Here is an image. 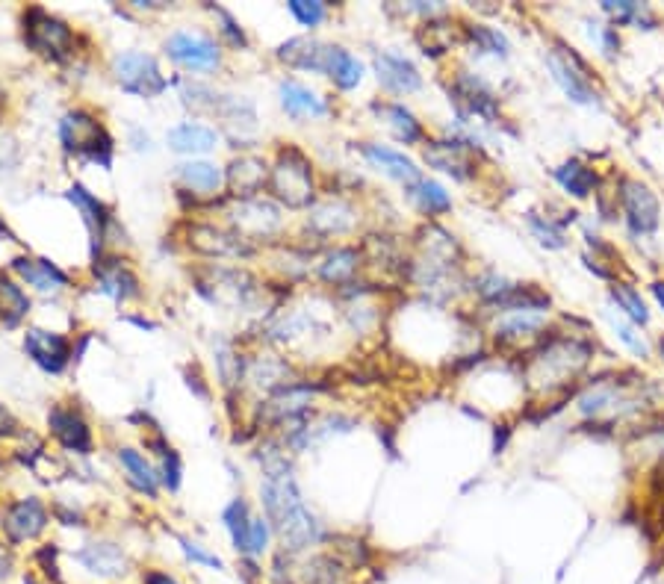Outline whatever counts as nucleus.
I'll list each match as a JSON object with an SVG mask.
<instances>
[{"instance_id": "obj_47", "label": "nucleus", "mask_w": 664, "mask_h": 584, "mask_svg": "<svg viewBox=\"0 0 664 584\" xmlns=\"http://www.w3.org/2000/svg\"><path fill=\"white\" fill-rule=\"evenodd\" d=\"M585 30H588V39L597 45V51H603L605 57H614V54H617V48H620V36H617V27H614V24L585 21Z\"/></svg>"}, {"instance_id": "obj_44", "label": "nucleus", "mask_w": 664, "mask_h": 584, "mask_svg": "<svg viewBox=\"0 0 664 584\" xmlns=\"http://www.w3.org/2000/svg\"><path fill=\"white\" fill-rule=\"evenodd\" d=\"M464 33H467V39L473 42V48H476L479 54H490V57L505 59L508 57V51H511L508 39H505L499 30H493V27L470 24V27H464Z\"/></svg>"}, {"instance_id": "obj_1", "label": "nucleus", "mask_w": 664, "mask_h": 584, "mask_svg": "<svg viewBox=\"0 0 664 584\" xmlns=\"http://www.w3.org/2000/svg\"><path fill=\"white\" fill-rule=\"evenodd\" d=\"M263 472H266V478L260 484V502H263L269 526L284 543V552L296 555L310 546H319L325 540V531H322V523L316 520V514L307 508L290 464L263 469Z\"/></svg>"}, {"instance_id": "obj_40", "label": "nucleus", "mask_w": 664, "mask_h": 584, "mask_svg": "<svg viewBox=\"0 0 664 584\" xmlns=\"http://www.w3.org/2000/svg\"><path fill=\"white\" fill-rule=\"evenodd\" d=\"M27 313H30V298H27V292L0 272V319H3V325L12 328V325H18Z\"/></svg>"}, {"instance_id": "obj_58", "label": "nucleus", "mask_w": 664, "mask_h": 584, "mask_svg": "<svg viewBox=\"0 0 664 584\" xmlns=\"http://www.w3.org/2000/svg\"><path fill=\"white\" fill-rule=\"evenodd\" d=\"M0 236H6V239H12V231H9V228H6V225H3V219H0Z\"/></svg>"}, {"instance_id": "obj_53", "label": "nucleus", "mask_w": 664, "mask_h": 584, "mask_svg": "<svg viewBox=\"0 0 664 584\" xmlns=\"http://www.w3.org/2000/svg\"><path fill=\"white\" fill-rule=\"evenodd\" d=\"M160 461H163V467H160L163 484H166L169 490H178V487H181V458H178V452L169 446V449L160 455Z\"/></svg>"}, {"instance_id": "obj_42", "label": "nucleus", "mask_w": 664, "mask_h": 584, "mask_svg": "<svg viewBox=\"0 0 664 584\" xmlns=\"http://www.w3.org/2000/svg\"><path fill=\"white\" fill-rule=\"evenodd\" d=\"M608 325H611L614 337L623 343V349L632 351L638 360H647V357H650V343L644 340V334L638 331V325H632L626 316H620V313H614V310H608Z\"/></svg>"}, {"instance_id": "obj_24", "label": "nucleus", "mask_w": 664, "mask_h": 584, "mask_svg": "<svg viewBox=\"0 0 664 584\" xmlns=\"http://www.w3.org/2000/svg\"><path fill=\"white\" fill-rule=\"evenodd\" d=\"M95 275H98V290L110 295L113 301H127L139 295V278L121 263V260H98L95 263Z\"/></svg>"}, {"instance_id": "obj_6", "label": "nucleus", "mask_w": 664, "mask_h": 584, "mask_svg": "<svg viewBox=\"0 0 664 584\" xmlns=\"http://www.w3.org/2000/svg\"><path fill=\"white\" fill-rule=\"evenodd\" d=\"M21 24H24L27 48L36 51L39 57L62 62V59H68L74 54V33H71V27L62 18L51 15L48 9H42V6L24 9Z\"/></svg>"}, {"instance_id": "obj_34", "label": "nucleus", "mask_w": 664, "mask_h": 584, "mask_svg": "<svg viewBox=\"0 0 664 584\" xmlns=\"http://www.w3.org/2000/svg\"><path fill=\"white\" fill-rule=\"evenodd\" d=\"M555 183L570 195V198H591L594 195V189L600 186V175H597V169H591V166H585L582 160H567V163H561L555 172Z\"/></svg>"}, {"instance_id": "obj_60", "label": "nucleus", "mask_w": 664, "mask_h": 584, "mask_svg": "<svg viewBox=\"0 0 664 584\" xmlns=\"http://www.w3.org/2000/svg\"><path fill=\"white\" fill-rule=\"evenodd\" d=\"M659 354H662V360H664V334H662V340H659Z\"/></svg>"}, {"instance_id": "obj_25", "label": "nucleus", "mask_w": 664, "mask_h": 584, "mask_svg": "<svg viewBox=\"0 0 664 584\" xmlns=\"http://www.w3.org/2000/svg\"><path fill=\"white\" fill-rule=\"evenodd\" d=\"M166 142H169V148H172L175 154L192 157V154H207V151H213V148L219 145V133H216L213 127H207V124L183 121V124L169 130V139H166Z\"/></svg>"}, {"instance_id": "obj_37", "label": "nucleus", "mask_w": 664, "mask_h": 584, "mask_svg": "<svg viewBox=\"0 0 664 584\" xmlns=\"http://www.w3.org/2000/svg\"><path fill=\"white\" fill-rule=\"evenodd\" d=\"M608 295H611V301L617 304V313L620 316H626L632 325H647L650 322V310H647V301L641 298V292L635 290L632 284H626V281H614L611 284V290H608Z\"/></svg>"}, {"instance_id": "obj_4", "label": "nucleus", "mask_w": 664, "mask_h": 584, "mask_svg": "<svg viewBox=\"0 0 664 584\" xmlns=\"http://www.w3.org/2000/svg\"><path fill=\"white\" fill-rule=\"evenodd\" d=\"M60 142L62 148L74 157L98 163L101 169L113 166V151H116L113 136L89 110H71V113L62 116Z\"/></svg>"}, {"instance_id": "obj_30", "label": "nucleus", "mask_w": 664, "mask_h": 584, "mask_svg": "<svg viewBox=\"0 0 664 584\" xmlns=\"http://www.w3.org/2000/svg\"><path fill=\"white\" fill-rule=\"evenodd\" d=\"M278 95H281V107L293 118H322L328 113L325 98H319L313 89H307L302 83L284 80L278 86Z\"/></svg>"}, {"instance_id": "obj_21", "label": "nucleus", "mask_w": 664, "mask_h": 584, "mask_svg": "<svg viewBox=\"0 0 664 584\" xmlns=\"http://www.w3.org/2000/svg\"><path fill=\"white\" fill-rule=\"evenodd\" d=\"M361 154L372 169H378L381 175L393 177L405 186H414L417 180H423L417 163L411 157H405L402 151H396V148H387V145H378V142H361Z\"/></svg>"}, {"instance_id": "obj_23", "label": "nucleus", "mask_w": 664, "mask_h": 584, "mask_svg": "<svg viewBox=\"0 0 664 584\" xmlns=\"http://www.w3.org/2000/svg\"><path fill=\"white\" fill-rule=\"evenodd\" d=\"M358 225V213L346 201H325L310 210L307 228L319 236H343Z\"/></svg>"}, {"instance_id": "obj_54", "label": "nucleus", "mask_w": 664, "mask_h": 584, "mask_svg": "<svg viewBox=\"0 0 664 584\" xmlns=\"http://www.w3.org/2000/svg\"><path fill=\"white\" fill-rule=\"evenodd\" d=\"M12 434H18V422L9 410L0 405V437H12Z\"/></svg>"}, {"instance_id": "obj_17", "label": "nucleus", "mask_w": 664, "mask_h": 584, "mask_svg": "<svg viewBox=\"0 0 664 584\" xmlns=\"http://www.w3.org/2000/svg\"><path fill=\"white\" fill-rule=\"evenodd\" d=\"M24 351L39 369L51 375H60L71 360V343L57 331H45V328H30L24 334Z\"/></svg>"}, {"instance_id": "obj_8", "label": "nucleus", "mask_w": 664, "mask_h": 584, "mask_svg": "<svg viewBox=\"0 0 664 584\" xmlns=\"http://www.w3.org/2000/svg\"><path fill=\"white\" fill-rule=\"evenodd\" d=\"M113 77L127 95L136 98H157L169 89L166 74L160 71L157 59L142 51H124L113 57Z\"/></svg>"}, {"instance_id": "obj_56", "label": "nucleus", "mask_w": 664, "mask_h": 584, "mask_svg": "<svg viewBox=\"0 0 664 584\" xmlns=\"http://www.w3.org/2000/svg\"><path fill=\"white\" fill-rule=\"evenodd\" d=\"M12 567H15V558H12L9 546H3V543H0V582H6V579H9Z\"/></svg>"}, {"instance_id": "obj_3", "label": "nucleus", "mask_w": 664, "mask_h": 584, "mask_svg": "<svg viewBox=\"0 0 664 584\" xmlns=\"http://www.w3.org/2000/svg\"><path fill=\"white\" fill-rule=\"evenodd\" d=\"M269 192L278 204L290 210H304L316 198L313 163L299 145H284L269 172Z\"/></svg>"}, {"instance_id": "obj_14", "label": "nucleus", "mask_w": 664, "mask_h": 584, "mask_svg": "<svg viewBox=\"0 0 664 584\" xmlns=\"http://www.w3.org/2000/svg\"><path fill=\"white\" fill-rule=\"evenodd\" d=\"M166 54L186 71H216L222 65V48L201 33H175L166 42Z\"/></svg>"}, {"instance_id": "obj_35", "label": "nucleus", "mask_w": 664, "mask_h": 584, "mask_svg": "<svg viewBox=\"0 0 664 584\" xmlns=\"http://www.w3.org/2000/svg\"><path fill=\"white\" fill-rule=\"evenodd\" d=\"M119 464L121 469L127 472V481H130L133 490H139V493L148 496V499H157V484H160V478H157L154 467H151L136 449H121Z\"/></svg>"}, {"instance_id": "obj_32", "label": "nucleus", "mask_w": 664, "mask_h": 584, "mask_svg": "<svg viewBox=\"0 0 664 584\" xmlns=\"http://www.w3.org/2000/svg\"><path fill=\"white\" fill-rule=\"evenodd\" d=\"M178 180H181L183 192H192V195H216L225 183V175L216 163H207V160H189L178 166Z\"/></svg>"}, {"instance_id": "obj_45", "label": "nucleus", "mask_w": 664, "mask_h": 584, "mask_svg": "<svg viewBox=\"0 0 664 584\" xmlns=\"http://www.w3.org/2000/svg\"><path fill=\"white\" fill-rule=\"evenodd\" d=\"M529 231L532 236L544 245V248H552V251H558V248H564L567 245V236H564V228L555 222V219H549V216H538V213H529Z\"/></svg>"}, {"instance_id": "obj_33", "label": "nucleus", "mask_w": 664, "mask_h": 584, "mask_svg": "<svg viewBox=\"0 0 664 584\" xmlns=\"http://www.w3.org/2000/svg\"><path fill=\"white\" fill-rule=\"evenodd\" d=\"M325 74L331 77V83L343 92L358 89L363 80V65L355 54H349L340 45H328V57H325Z\"/></svg>"}, {"instance_id": "obj_10", "label": "nucleus", "mask_w": 664, "mask_h": 584, "mask_svg": "<svg viewBox=\"0 0 664 584\" xmlns=\"http://www.w3.org/2000/svg\"><path fill=\"white\" fill-rule=\"evenodd\" d=\"M425 163L455 180L476 175V142L470 139H431L423 148Z\"/></svg>"}, {"instance_id": "obj_13", "label": "nucleus", "mask_w": 664, "mask_h": 584, "mask_svg": "<svg viewBox=\"0 0 664 584\" xmlns=\"http://www.w3.org/2000/svg\"><path fill=\"white\" fill-rule=\"evenodd\" d=\"M452 101L458 104V110L470 118H482V121H496L499 118V98L493 95V89L484 83L482 77L470 74V71H458L449 89Z\"/></svg>"}, {"instance_id": "obj_46", "label": "nucleus", "mask_w": 664, "mask_h": 584, "mask_svg": "<svg viewBox=\"0 0 664 584\" xmlns=\"http://www.w3.org/2000/svg\"><path fill=\"white\" fill-rule=\"evenodd\" d=\"M269 540H272V526L266 517H254L248 528V546L242 558H263L269 552Z\"/></svg>"}, {"instance_id": "obj_43", "label": "nucleus", "mask_w": 664, "mask_h": 584, "mask_svg": "<svg viewBox=\"0 0 664 584\" xmlns=\"http://www.w3.org/2000/svg\"><path fill=\"white\" fill-rule=\"evenodd\" d=\"M331 555L340 561V567L349 573V570H361L369 564V549L363 546V540L358 537H346V534H340V537H331Z\"/></svg>"}, {"instance_id": "obj_16", "label": "nucleus", "mask_w": 664, "mask_h": 584, "mask_svg": "<svg viewBox=\"0 0 664 584\" xmlns=\"http://www.w3.org/2000/svg\"><path fill=\"white\" fill-rule=\"evenodd\" d=\"M74 561L98 576V579H124L130 573V555L121 549L119 543H110V540H98V543H86L83 549L74 552Z\"/></svg>"}, {"instance_id": "obj_48", "label": "nucleus", "mask_w": 664, "mask_h": 584, "mask_svg": "<svg viewBox=\"0 0 664 584\" xmlns=\"http://www.w3.org/2000/svg\"><path fill=\"white\" fill-rule=\"evenodd\" d=\"M178 543H181V552L186 555V561H192L198 567H207V570H225V561L216 552H210L207 546H201V543H195L189 537H178Z\"/></svg>"}, {"instance_id": "obj_18", "label": "nucleus", "mask_w": 664, "mask_h": 584, "mask_svg": "<svg viewBox=\"0 0 664 584\" xmlns=\"http://www.w3.org/2000/svg\"><path fill=\"white\" fill-rule=\"evenodd\" d=\"M65 198L80 210V216H83V222H86V228H89V236H92V260L98 263V260H101V245H104V239H107L110 228H113V216H110L107 204L98 201V198H95L86 186H80V183H74V186L65 192Z\"/></svg>"}, {"instance_id": "obj_19", "label": "nucleus", "mask_w": 664, "mask_h": 584, "mask_svg": "<svg viewBox=\"0 0 664 584\" xmlns=\"http://www.w3.org/2000/svg\"><path fill=\"white\" fill-rule=\"evenodd\" d=\"M375 77L393 95H411L423 89V74L417 71V65L396 51L375 54Z\"/></svg>"}, {"instance_id": "obj_41", "label": "nucleus", "mask_w": 664, "mask_h": 584, "mask_svg": "<svg viewBox=\"0 0 664 584\" xmlns=\"http://www.w3.org/2000/svg\"><path fill=\"white\" fill-rule=\"evenodd\" d=\"M251 514H248V502L245 499H234L225 511H222V523L228 528V534H231V543H234V549L245 555V546H248V528H251Z\"/></svg>"}, {"instance_id": "obj_26", "label": "nucleus", "mask_w": 664, "mask_h": 584, "mask_svg": "<svg viewBox=\"0 0 664 584\" xmlns=\"http://www.w3.org/2000/svg\"><path fill=\"white\" fill-rule=\"evenodd\" d=\"M372 110L378 113V118L390 127V133L405 142V145H417L425 139L423 124L420 118L414 116L405 104H393V101H384V104H372Z\"/></svg>"}, {"instance_id": "obj_31", "label": "nucleus", "mask_w": 664, "mask_h": 584, "mask_svg": "<svg viewBox=\"0 0 664 584\" xmlns=\"http://www.w3.org/2000/svg\"><path fill=\"white\" fill-rule=\"evenodd\" d=\"M12 269L36 290L42 292H57L62 287H68V275L62 272L60 266H54L51 260H36V257H18L12 263Z\"/></svg>"}, {"instance_id": "obj_38", "label": "nucleus", "mask_w": 664, "mask_h": 584, "mask_svg": "<svg viewBox=\"0 0 664 584\" xmlns=\"http://www.w3.org/2000/svg\"><path fill=\"white\" fill-rule=\"evenodd\" d=\"M603 12L611 18L614 27H623V24H635L638 30H653L656 27V15L650 12V6L644 3H632V0H603Z\"/></svg>"}, {"instance_id": "obj_9", "label": "nucleus", "mask_w": 664, "mask_h": 584, "mask_svg": "<svg viewBox=\"0 0 664 584\" xmlns=\"http://www.w3.org/2000/svg\"><path fill=\"white\" fill-rule=\"evenodd\" d=\"M620 210H623V222L629 228L632 236H650L659 231V222H662V207H659V198L656 192L641 183V180H632V177H623L620 180Z\"/></svg>"}, {"instance_id": "obj_57", "label": "nucleus", "mask_w": 664, "mask_h": 584, "mask_svg": "<svg viewBox=\"0 0 664 584\" xmlns=\"http://www.w3.org/2000/svg\"><path fill=\"white\" fill-rule=\"evenodd\" d=\"M650 292H653V298L659 301V307L664 310V281H653V284H650Z\"/></svg>"}, {"instance_id": "obj_15", "label": "nucleus", "mask_w": 664, "mask_h": 584, "mask_svg": "<svg viewBox=\"0 0 664 584\" xmlns=\"http://www.w3.org/2000/svg\"><path fill=\"white\" fill-rule=\"evenodd\" d=\"M186 245L204 257H248V254H254L251 242H245L234 231L216 228V225H189Z\"/></svg>"}, {"instance_id": "obj_29", "label": "nucleus", "mask_w": 664, "mask_h": 584, "mask_svg": "<svg viewBox=\"0 0 664 584\" xmlns=\"http://www.w3.org/2000/svg\"><path fill=\"white\" fill-rule=\"evenodd\" d=\"M325 57H328V45L316 39H290L278 48L281 62L299 71H313V74H325Z\"/></svg>"}, {"instance_id": "obj_2", "label": "nucleus", "mask_w": 664, "mask_h": 584, "mask_svg": "<svg viewBox=\"0 0 664 584\" xmlns=\"http://www.w3.org/2000/svg\"><path fill=\"white\" fill-rule=\"evenodd\" d=\"M594 357V346L582 337H570V334H555L549 340H541L538 349L529 351V363H526V378L532 381V387L555 393L564 384H570Z\"/></svg>"}, {"instance_id": "obj_12", "label": "nucleus", "mask_w": 664, "mask_h": 584, "mask_svg": "<svg viewBox=\"0 0 664 584\" xmlns=\"http://www.w3.org/2000/svg\"><path fill=\"white\" fill-rule=\"evenodd\" d=\"M228 222L234 228V234H240L245 242L254 239H266L275 231H281V213L272 201L263 198H248V201H237L234 210H228Z\"/></svg>"}, {"instance_id": "obj_28", "label": "nucleus", "mask_w": 664, "mask_h": 584, "mask_svg": "<svg viewBox=\"0 0 664 584\" xmlns=\"http://www.w3.org/2000/svg\"><path fill=\"white\" fill-rule=\"evenodd\" d=\"M546 328V313H505V319L496 325V343L499 346H520L532 337H541Z\"/></svg>"}, {"instance_id": "obj_51", "label": "nucleus", "mask_w": 664, "mask_h": 584, "mask_svg": "<svg viewBox=\"0 0 664 584\" xmlns=\"http://www.w3.org/2000/svg\"><path fill=\"white\" fill-rule=\"evenodd\" d=\"M508 287H511V284H508V281H505V278H502L499 272H482V275H479V278L473 281V290L482 295L484 304L496 301V298H499L502 292L508 290Z\"/></svg>"}, {"instance_id": "obj_55", "label": "nucleus", "mask_w": 664, "mask_h": 584, "mask_svg": "<svg viewBox=\"0 0 664 584\" xmlns=\"http://www.w3.org/2000/svg\"><path fill=\"white\" fill-rule=\"evenodd\" d=\"M142 584H181L175 576L163 573V570H145L142 573Z\"/></svg>"}, {"instance_id": "obj_5", "label": "nucleus", "mask_w": 664, "mask_h": 584, "mask_svg": "<svg viewBox=\"0 0 664 584\" xmlns=\"http://www.w3.org/2000/svg\"><path fill=\"white\" fill-rule=\"evenodd\" d=\"M644 387V378L641 381H594L582 396H579V413L600 422V419H623V416H632L638 410L647 408V396L641 393Z\"/></svg>"}, {"instance_id": "obj_20", "label": "nucleus", "mask_w": 664, "mask_h": 584, "mask_svg": "<svg viewBox=\"0 0 664 584\" xmlns=\"http://www.w3.org/2000/svg\"><path fill=\"white\" fill-rule=\"evenodd\" d=\"M269 166L266 160L254 157V154H242L237 160H231L228 172H225V183H228V192L237 198V201H248V198H257L263 192V186H269Z\"/></svg>"}, {"instance_id": "obj_59", "label": "nucleus", "mask_w": 664, "mask_h": 584, "mask_svg": "<svg viewBox=\"0 0 664 584\" xmlns=\"http://www.w3.org/2000/svg\"><path fill=\"white\" fill-rule=\"evenodd\" d=\"M21 584H45V582H39L36 576H24V582H21Z\"/></svg>"}, {"instance_id": "obj_50", "label": "nucleus", "mask_w": 664, "mask_h": 584, "mask_svg": "<svg viewBox=\"0 0 664 584\" xmlns=\"http://www.w3.org/2000/svg\"><path fill=\"white\" fill-rule=\"evenodd\" d=\"M210 9H213L216 21L222 24V27H219V33L228 39V45H231V48H245V45H248V39H245L242 27L237 24V18H234L228 9H222V6H210Z\"/></svg>"}, {"instance_id": "obj_11", "label": "nucleus", "mask_w": 664, "mask_h": 584, "mask_svg": "<svg viewBox=\"0 0 664 584\" xmlns=\"http://www.w3.org/2000/svg\"><path fill=\"white\" fill-rule=\"evenodd\" d=\"M51 523V514L48 508L42 505V499L36 496H27V499H18L12 502L3 514H0V526L3 534L12 546H21V543H30L36 540L45 528Z\"/></svg>"}, {"instance_id": "obj_7", "label": "nucleus", "mask_w": 664, "mask_h": 584, "mask_svg": "<svg viewBox=\"0 0 664 584\" xmlns=\"http://www.w3.org/2000/svg\"><path fill=\"white\" fill-rule=\"evenodd\" d=\"M546 68L552 71V80L561 86V92H564L573 104H579V107H597V104H600V92L594 89L591 71H588L585 59L579 57L573 48L555 45V48L546 54Z\"/></svg>"}, {"instance_id": "obj_52", "label": "nucleus", "mask_w": 664, "mask_h": 584, "mask_svg": "<svg viewBox=\"0 0 664 584\" xmlns=\"http://www.w3.org/2000/svg\"><path fill=\"white\" fill-rule=\"evenodd\" d=\"M57 558H60V546H57V543H45L42 549H36V564H39V570L54 584H62Z\"/></svg>"}, {"instance_id": "obj_39", "label": "nucleus", "mask_w": 664, "mask_h": 584, "mask_svg": "<svg viewBox=\"0 0 664 584\" xmlns=\"http://www.w3.org/2000/svg\"><path fill=\"white\" fill-rule=\"evenodd\" d=\"M417 42L423 48L425 57H443L446 51H452V27L443 18H425L423 27L417 30Z\"/></svg>"}, {"instance_id": "obj_49", "label": "nucleus", "mask_w": 664, "mask_h": 584, "mask_svg": "<svg viewBox=\"0 0 664 584\" xmlns=\"http://www.w3.org/2000/svg\"><path fill=\"white\" fill-rule=\"evenodd\" d=\"M287 9L296 15V21H299L302 27H307V30L319 27V24L325 21V15H328L325 3H316V0H290Z\"/></svg>"}, {"instance_id": "obj_36", "label": "nucleus", "mask_w": 664, "mask_h": 584, "mask_svg": "<svg viewBox=\"0 0 664 584\" xmlns=\"http://www.w3.org/2000/svg\"><path fill=\"white\" fill-rule=\"evenodd\" d=\"M408 198L423 216H443L452 210V198L437 180H417L414 186H408Z\"/></svg>"}, {"instance_id": "obj_22", "label": "nucleus", "mask_w": 664, "mask_h": 584, "mask_svg": "<svg viewBox=\"0 0 664 584\" xmlns=\"http://www.w3.org/2000/svg\"><path fill=\"white\" fill-rule=\"evenodd\" d=\"M48 425H51V434L60 440L62 449H68L74 455H89L92 452V431H89L86 419L77 410L51 408Z\"/></svg>"}, {"instance_id": "obj_27", "label": "nucleus", "mask_w": 664, "mask_h": 584, "mask_svg": "<svg viewBox=\"0 0 664 584\" xmlns=\"http://www.w3.org/2000/svg\"><path fill=\"white\" fill-rule=\"evenodd\" d=\"M361 260L363 254L358 248H334V251H328L325 257H322V263H319V278L325 281V284H334V287H349L352 284V278L358 275V269H361Z\"/></svg>"}]
</instances>
